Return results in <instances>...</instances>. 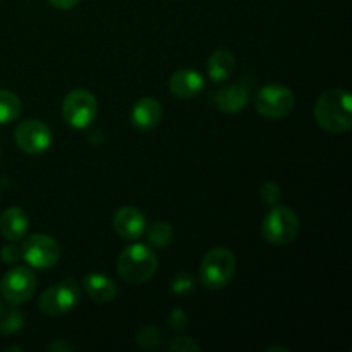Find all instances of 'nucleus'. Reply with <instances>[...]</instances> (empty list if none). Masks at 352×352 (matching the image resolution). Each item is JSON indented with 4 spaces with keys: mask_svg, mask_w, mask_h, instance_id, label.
Masks as SVG:
<instances>
[{
    "mask_svg": "<svg viewBox=\"0 0 352 352\" xmlns=\"http://www.w3.org/2000/svg\"><path fill=\"white\" fill-rule=\"evenodd\" d=\"M315 119L320 127L332 134H342L352 127L351 93L344 88L327 89L315 105Z\"/></svg>",
    "mask_w": 352,
    "mask_h": 352,
    "instance_id": "f257e3e1",
    "label": "nucleus"
},
{
    "mask_svg": "<svg viewBox=\"0 0 352 352\" xmlns=\"http://www.w3.org/2000/svg\"><path fill=\"white\" fill-rule=\"evenodd\" d=\"M158 260L151 248L144 244H131L117 258V272L133 285L146 284L155 275Z\"/></svg>",
    "mask_w": 352,
    "mask_h": 352,
    "instance_id": "f03ea898",
    "label": "nucleus"
},
{
    "mask_svg": "<svg viewBox=\"0 0 352 352\" xmlns=\"http://www.w3.org/2000/svg\"><path fill=\"white\" fill-rule=\"evenodd\" d=\"M236 274V258L227 248L208 251L199 265V278L205 287L219 291L223 289Z\"/></svg>",
    "mask_w": 352,
    "mask_h": 352,
    "instance_id": "7ed1b4c3",
    "label": "nucleus"
},
{
    "mask_svg": "<svg viewBox=\"0 0 352 352\" xmlns=\"http://www.w3.org/2000/svg\"><path fill=\"white\" fill-rule=\"evenodd\" d=\"M263 237L275 246H285L292 243L299 234V219L289 206H275L265 217L261 226Z\"/></svg>",
    "mask_w": 352,
    "mask_h": 352,
    "instance_id": "20e7f679",
    "label": "nucleus"
},
{
    "mask_svg": "<svg viewBox=\"0 0 352 352\" xmlns=\"http://www.w3.org/2000/svg\"><path fill=\"white\" fill-rule=\"evenodd\" d=\"M296 96L287 86H263L254 96V109L265 119H284L294 110Z\"/></svg>",
    "mask_w": 352,
    "mask_h": 352,
    "instance_id": "39448f33",
    "label": "nucleus"
},
{
    "mask_svg": "<svg viewBox=\"0 0 352 352\" xmlns=\"http://www.w3.org/2000/svg\"><path fill=\"white\" fill-rule=\"evenodd\" d=\"M98 103L88 89H72L62 103V117L74 129H85L96 119Z\"/></svg>",
    "mask_w": 352,
    "mask_h": 352,
    "instance_id": "423d86ee",
    "label": "nucleus"
},
{
    "mask_svg": "<svg viewBox=\"0 0 352 352\" xmlns=\"http://www.w3.org/2000/svg\"><path fill=\"white\" fill-rule=\"evenodd\" d=\"M79 305V287L74 280H64L47 289L40 298V309L43 315L58 318Z\"/></svg>",
    "mask_w": 352,
    "mask_h": 352,
    "instance_id": "0eeeda50",
    "label": "nucleus"
},
{
    "mask_svg": "<svg viewBox=\"0 0 352 352\" xmlns=\"http://www.w3.org/2000/svg\"><path fill=\"white\" fill-rule=\"evenodd\" d=\"M21 258L28 261L33 268L47 270L55 267L60 260V248L57 241L45 234H34L30 236L21 246Z\"/></svg>",
    "mask_w": 352,
    "mask_h": 352,
    "instance_id": "6e6552de",
    "label": "nucleus"
},
{
    "mask_svg": "<svg viewBox=\"0 0 352 352\" xmlns=\"http://www.w3.org/2000/svg\"><path fill=\"white\" fill-rule=\"evenodd\" d=\"M0 291L9 305L17 306L30 301L36 291V275L30 268L16 267L3 275L0 282Z\"/></svg>",
    "mask_w": 352,
    "mask_h": 352,
    "instance_id": "1a4fd4ad",
    "label": "nucleus"
},
{
    "mask_svg": "<svg viewBox=\"0 0 352 352\" xmlns=\"http://www.w3.org/2000/svg\"><path fill=\"white\" fill-rule=\"evenodd\" d=\"M16 144L30 155H40L47 151L52 144V131L41 120H24L16 127L14 133Z\"/></svg>",
    "mask_w": 352,
    "mask_h": 352,
    "instance_id": "9d476101",
    "label": "nucleus"
},
{
    "mask_svg": "<svg viewBox=\"0 0 352 352\" xmlns=\"http://www.w3.org/2000/svg\"><path fill=\"white\" fill-rule=\"evenodd\" d=\"M113 229L122 239H140L146 232V219L141 210L134 206H122L113 215Z\"/></svg>",
    "mask_w": 352,
    "mask_h": 352,
    "instance_id": "9b49d317",
    "label": "nucleus"
},
{
    "mask_svg": "<svg viewBox=\"0 0 352 352\" xmlns=\"http://www.w3.org/2000/svg\"><path fill=\"white\" fill-rule=\"evenodd\" d=\"M205 88V79L195 69H181L168 81V89L177 98H195Z\"/></svg>",
    "mask_w": 352,
    "mask_h": 352,
    "instance_id": "f8f14e48",
    "label": "nucleus"
},
{
    "mask_svg": "<svg viewBox=\"0 0 352 352\" xmlns=\"http://www.w3.org/2000/svg\"><path fill=\"white\" fill-rule=\"evenodd\" d=\"M164 110L158 100L155 98H141L131 110V122L140 131H151L160 124Z\"/></svg>",
    "mask_w": 352,
    "mask_h": 352,
    "instance_id": "ddd939ff",
    "label": "nucleus"
},
{
    "mask_svg": "<svg viewBox=\"0 0 352 352\" xmlns=\"http://www.w3.org/2000/svg\"><path fill=\"white\" fill-rule=\"evenodd\" d=\"M213 100H215L217 109H220L222 112L237 113L250 102V88L244 82L226 86L215 93Z\"/></svg>",
    "mask_w": 352,
    "mask_h": 352,
    "instance_id": "4468645a",
    "label": "nucleus"
},
{
    "mask_svg": "<svg viewBox=\"0 0 352 352\" xmlns=\"http://www.w3.org/2000/svg\"><path fill=\"white\" fill-rule=\"evenodd\" d=\"M28 229H30V219L24 210L14 206L0 215V232L7 241H12V243L21 241L26 236Z\"/></svg>",
    "mask_w": 352,
    "mask_h": 352,
    "instance_id": "2eb2a0df",
    "label": "nucleus"
},
{
    "mask_svg": "<svg viewBox=\"0 0 352 352\" xmlns=\"http://www.w3.org/2000/svg\"><path fill=\"white\" fill-rule=\"evenodd\" d=\"M85 291L93 301L110 302L117 296V285L110 277L102 274H89L85 277Z\"/></svg>",
    "mask_w": 352,
    "mask_h": 352,
    "instance_id": "dca6fc26",
    "label": "nucleus"
},
{
    "mask_svg": "<svg viewBox=\"0 0 352 352\" xmlns=\"http://www.w3.org/2000/svg\"><path fill=\"white\" fill-rule=\"evenodd\" d=\"M206 69H208V76L212 78V81L222 82L227 78H230V74L236 69V57L229 50L220 48L210 55Z\"/></svg>",
    "mask_w": 352,
    "mask_h": 352,
    "instance_id": "f3484780",
    "label": "nucleus"
},
{
    "mask_svg": "<svg viewBox=\"0 0 352 352\" xmlns=\"http://www.w3.org/2000/svg\"><path fill=\"white\" fill-rule=\"evenodd\" d=\"M21 100L9 89H0V124H9L21 116Z\"/></svg>",
    "mask_w": 352,
    "mask_h": 352,
    "instance_id": "a211bd4d",
    "label": "nucleus"
},
{
    "mask_svg": "<svg viewBox=\"0 0 352 352\" xmlns=\"http://www.w3.org/2000/svg\"><path fill=\"white\" fill-rule=\"evenodd\" d=\"M174 237V229L168 222H155L148 229V241L155 248H167Z\"/></svg>",
    "mask_w": 352,
    "mask_h": 352,
    "instance_id": "6ab92c4d",
    "label": "nucleus"
},
{
    "mask_svg": "<svg viewBox=\"0 0 352 352\" xmlns=\"http://www.w3.org/2000/svg\"><path fill=\"white\" fill-rule=\"evenodd\" d=\"M136 342L141 349H157L164 342V330L155 325L143 327L136 333Z\"/></svg>",
    "mask_w": 352,
    "mask_h": 352,
    "instance_id": "aec40b11",
    "label": "nucleus"
},
{
    "mask_svg": "<svg viewBox=\"0 0 352 352\" xmlns=\"http://www.w3.org/2000/svg\"><path fill=\"white\" fill-rule=\"evenodd\" d=\"M24 327V316L17 309H7V311H0V332L6 336H12V333L19 332Z\"/></svg>",
    "mask_w": 352,
    "mask_h": 352,
    "instance_id": "412c9836",
    "label": "nucleus"
},
{
    "mask_svg": "<svg viewBox=\"0 0 352 352\" xmlns=\"http://www.w3.org/2000/svg\"><path fill=\"white\" fill-rule=\"evenodd\" d=\"M192 289H195V278H192L191 274H177L172 280V291L175 294H191Z\"/></svg>",
    "mask_w": 352,
    "mask_h": 352,
    "instance_id": "4be33fe9",
    "label": "nucleus"
},
{
    "mask_svg": "<svg viewBox=\"0 0 352 352\" xmlns=\"http://www.w3.org/2000/svg\"><path fill=\"white\" fill-rule=\"evenodd\" d=\"M260 198L263 199L267 205H277L278 199L282 198V191L280 188H278V184H275V182L272 181L263 182L260 188Z\"/></svg>",
    "mask_w": 352,
    "mask_h": 352,
    "instance_id": "5701e85b",
    "label": "nucleus"
},
{
    "mask_svg": "<svg viewBox=\"0 0 352 352\" xmlns=\"http://www.w3.org/2000/svg\"><path fill=\"white\" fill-rule=\"evenodd\" d=\"M168 351L175 352H191V351H201V346L196 342L191 337H175L168 344Z\"/></svg>",
    "mask_w": 352,
    "mask_h": 352,
    "instance_id": "b1692460",
    "label": "nucleus"
},
{
    "mask_svg": "<svg viewBox=\"0 0 352 352\" xmlns=\"http://www.w3.org/2000/svg\"><path fill=\"white\" fill-rule=\"evenodd\" d=\"M168 323H170L172 329L182 330L186 329V325H188V316H186V313L182 311L181 308H175L172 309L170 316H168Z\"/></svg>",
    "mask_w": 352,
    "mask_h": 352,
    "instance_id": "393cba45",
    "label": "nucleus"
},
{
    "mask_svg": "<svg viewBox=\"0 0 352 352\" xmlns=\"http://www.w3.org/2000/svg\"><path fill=\"white\" fill-rule=\"evenodd\" d=\"M0 258H2L3 263H16L17 260H21V248L14 246V244H7L0 251Z\"/></svg>",
    "mask_w": 352,
    "mask_h": 352,
    "instance_id": "a878e982",
    "label": "nucleus"
},
{
    "mask_svg": "<svg viewBox=\"0 0 352 352\" xmlns=\"http://www.w3.org/2000/svg\"><path fill=\"white\" fill-rule=\"evenodd\" d=\"M72 349H74V347H72L69 342H65L64 339H57L47 346V351H52V352H71Z\"/></svg>",
    "mask_w": 352,
    "mask_h": 352,
    "instance_id": "bb28decb",
    "label": "nucleus"
},
{
    "mask_svg": "<svg viewBox=\"0 0 352 352\" xmlns=\"http://www.w3.org/2000/svg\"><path fill=\"white\" fill-rule=\"evenodd\" d=\"M50 6H54L55 9H60V10H69L79 2V0H48Z\"/></svg>",
    "mask_w": 352,
    "mask_h": 352,
    "instance_id": "cd10ccee",
    "label": "nucleus"
},
{
    "mask_svg": "<svg viewBox=\"0 0 352 352\" xmlns=\"http://www.w3.org/2000/svg\"><path fill=\"white\" fill-rule=\"evenodd\" d=\"M268 351H284V352H287L289 349H287V347H268Z\"/></svg>",
    "mask_w": 352,
    "mask_h": 352,
    "instance_id": "c85d7f7f",
    "label": "nucleus"
},
{
    "mask_svg": "<svg viewBox=\"0 0 352 352\" xmlns=\"http://www.w3.org/2000/svg\"><path fill=\"white\" fill-rule=\"evenodd\" d=\"M0 311H2V302H0Z\"/></svg>",
    "mask_w": 352,
    "mask_h": 352,
    "instance_id": "c756f323",
    "label": "nucleus"
}]
</instances>
